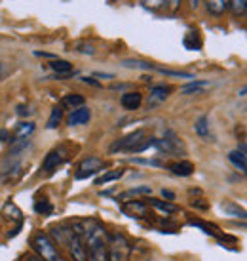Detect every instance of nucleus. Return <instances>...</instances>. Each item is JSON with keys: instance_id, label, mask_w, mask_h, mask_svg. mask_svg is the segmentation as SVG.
Returning a JSON list of instances; mask_svg holds the SVG:
<instances>
[{"instance_id": "obj_35", "label": "nucleus", "mask_w": 247, "mask_h": 261, "mask_svg": "<svg viewBox=\"0 0 247 261\" xmlns=\"http://www.w3.org/2000/svg\"><path fill=\"white\" fill-rule=\"evenodd\" d=\"M194 208H200V210H207V202H192Z\"/></svg>"}, {"instance_id": "obj_37", "label": "nucleus", "mask_w": 247, "mask_h": 261, "mask_svg": "<svg viewBox=\"0 0 247 261\" xmlns=\"http://www.w3.org/2000/svg\"><path fill=\"white\" fill-rule=\"evenodd\" d=\"M238 151H241L243 154H247V143H240V145H238Z\"/></svg>"}, {"instance_id": "obj_26", "label": "nucleus", "mask_w": 247, "mask_h": 261, "mask_svg": "<svg viewBox=\"0 0 247 261\" xmlns=\"http://www.w3.org/2000/svg\"><path fill=\"white\" fill-rule=\"evenodd\" d=\"M35 212H38L40 216H48L53 212V206L50 204V200H46V198H37V202H35Z\"/></svg>"}, {"instance_id": "obj_34", "label": "nucleus", "mask_w": 247, "mask_h": 261, "mask_svg": "<svg viewBox=\"0 0 247 261\" xmlns=\"http://www.w3.org/2000/svg\"><path fill=\"white\" fill-rule=\"evenodd\" d=\"M82 80H84V82H86V84H91V86H97V88L101 86V84H99V82H97V80L89 79V76H84V79H82Z\"/></svg>"}, {"instance_id": "obj_31", "label": "nucleus", "mask_w": 247, "mask_h": 261, "mask_svg": "<svg viewBox=\"0 0 247 261\" xmlns=\"http://www.w3.org/2000/svg\"><path fill=\"white\" fill-rule=\"evenodd\" d=\"M131 162H135V164H143V166H156V168L164 166L160 160H148V159H133Z\"/></svg>"}, {"instance_id": "obj_6", "label": "nucleus", "mask_w": 247, "mask_h": 261, "mask_svg": "<svg viewBox=\"0 0 247 261\" xmlns=\"http://www.w3.org/2000/svg\"><path fill=\"white\" fill-rule=\"evenodd\" d=\"M65 160H67L65 147H55V149H51V151L46 154V159H44V162H42V170L46 174H51V172H55Z\"/></svg>"}, {"instance_id": "obj_11", "label": "nucleus", "mask_w": 247, "mask_h": 261, "mask_svg": "<svg viewBox=\"0 0 247 261\" xmlns=\"http://www.w3.org/2000/svg\"><path fill=\"white\" fill-rule=\"evenodd\" d=\"M120 105L126 111H137L143 105V94L141 92H126L120 97Z\"/></svg>"}, {"instance_id": "obj_16", "label": "nucleus", "mask_w": 247, "mask_h": 261, "mask_svg": "<svg viewBox=\"0 0 247 261\" xmlns=\"http://www.w3.org/2000/svg\"><path fill=\"white\" fill-rule=\"evenodd\" d=\"M228 160L236 170H240L243 174H247V154H243L241 151H230L228 152Z\"/></svg>"}, {"instance_id": "obj_39", "label": "nucleus", "mask_w": 247, "mask_h": 261, "mask_svg": "<svg viewBox=\"0 0 247 261\" xmlns=\"http://www.w3.org/2000/svg\"><path fill=\"white\" fill-rule=\"evenodd\" d=\"M27 261H44V259H40L37 254H33V255H29V257H27Z\"/></svg>"}, {"instance_id": "obj_19", "label": "nucleus", "mask_w": 247, "mask_h": 261, "mask_svg": "<svg viewBox=\"0 0 247 261\" xmlns=\"http://www.w3.org/2000/svg\"><path fill=\"white\" fill-rule=\"evenodd\" d=\"M205 6L211 15H223L230 6V0H205Z\"/></svg>"}, {"instance_id": "obj_14", "label": "nucleus", "mask_w": 247, "mask_h": 261, "mask_svg": "<svg viewBox=\"0 0 247 261\" xmlns=\"http://www.w3.org/2000/svg\"><path fill=\"white\" fill-rule=\"evenodd\" d=\"M35 132V124L29 122V120H23V122H19L17 126H15L14 134H12V143H15V141H21V139H29V136Z\"/></svg>"}, {"instance_id": "obj_40", "label": "nucleus", "mask_w": 247, "mask_h": 261, "mask_svg": "<svg viewBox=\"0 0 247 261\" xmlns=\"http://www.w3.org/2000/svg\"><path fill=\"white\" fill-rule=\"evenodd\" d=\"M238 95H240V97H243V95H247V86L240 88V92H238Z\"/></svg>"}, {"instance_id": "obj_20", "label": "nucleus", "mask_w": 247, "mask_h": 261, "mask_svg": "<svg viewBox=\"0 0 247 261\" xmlns=\"http://www.w3.org/2000/svg\"><path fill=\"white\" fill-rule=\"evenodd\" d=\"M209 82L207 80H190L189 84H184L181 88V94L182 95H192V94H202V90L207 86Z\"/></svg>"}, {"instance_id": "obj_24", "label": "nucleus", "mask_w": 247, "mask_h": 261, "mask_svg": "<svg viewBox=\"0 0 247 261\" xmlns=\"http://www.w3.org/2000/svg\"><path fill=\"white\" fill-rule=\"evenodd\" d=\"M123 67H130V69H143V71H152L156 67L152 63H148V61H141V59H123L122 61Z\"/></svg>"}, {"instance_id": "obj_12", "label": "nucleus", "mask_w": 247, "mask_h": 261, "mask_svg": "<svg viewBox=\"0 0 247 261\" xmlns=\"http://www.w3.org/2000/svg\"><path fill=\"white\" fill-rule=\"evenodd\" d=\"M166 168L173 175H179V177H189V175L194 174V164L189 162V160H177V162L167 164Z\"/></svg>"}, {"instance_id": "obj_36", "label": "nucleus", "mask_w": 247, "mask_h": 261, "mask_svg": "<svg viewBox=\"0 0 247 261\" xmlns=\"http://www.w3.org/2000/svg\"><path fill=\"white\" fill-rule=\"evenodd\" d=\"M78 50H80V51H86V54H94V48H91V46H87V44H86V46H80V48H78Z\"/></svg>"}, {"instance_id": "obj_38", "label": "nucleus", "mask_w": 247, "mask_h": 261, "mask_svg": "<svg viewBox=\"0 0 247 261\" xmlns=\"http://www.w3.org/2000/svg\"><path fill=\"white\" fill-rule=\"evenodd\" d=\"M189 2H190V6L196 10V8L200 6V2H202V0H189Z\"/></svg>"}, {"instance_id": "obj_32", "label": "nucleus", "mask_w": 247, "mask_h": 261, "mask_svg": "<svg viewBox=\"0 0 247 261\" xmlns=\"http://www.w3.org/2000/svg\"><path fill=\"white\" fill-rule=\"evenodd\" d=\"M160 195L164 196V198H166L167 202H171V200H175V193H173V191H167V189H162Z\"/></svg>"}, {"instance_id": "obj_10", "label": "nucleus", "mask_w": 247, "mask_h": 261, "mask_svg": "<svg viewBox=\"0 0 247 261\" xmlns=\"http://www.w3.org/2000/svg\"><path fill=\"white\" fill-rule=\"evenodd\" d=\"M122 210L131 218H145L148 214V204L145 200H128L122 206Z\"/></svg>"}, {"instance_id": "obj_17", "label": "nucleus", "mask_w": 247, "mask_h": 261, "mask_svg": "<svg viewBox=\"0 0 247 261\" xmlns=\"http://www.w3.org/2000/svg\"><path fill=\"white\" fill-rule=\"evenodd\" d=\"M50 69L57 74V79H63L67 73H71V71H73V65H71L69 61H65V59H55V58H53L50 61Z\"/></svg>"}, {"instance_id": "obj_5", "label": "nucleus", "mask_w": 247, "mask_h": 261, "mask_svg": "<svg viewBox=\"0 0 247 261\" xmlns=\"http://www.w3.org/2000/svg\"><path fill=\"white\" fill-rule=\"evenodd\" d=\"M67 250H69V255L73 261H89L87 259V246L84 239L78 237V234H71V239L67 240Z\"/></svg>"}, {"instance_id": "obj_7", "label": "nucleus", "mask_w": 247, "mask_h": 261, "mask_svg": "<svg viewBox=\"0 0 247 261\" xmlns=\"http://www.w3.org/2000/svg\"><path fill=\"white\" fill-rule=\"evenodd\" d=\"M171 92H173V88H171V86H167V84H156V86H152L150 94H148L146 105H148L150 109L158 107V105H162V103L169 97V94H171Z\"/></svg>"}, {"instance_id": "obj_13", "label": "nucleus", "mask_w": 247, "mask_h": 261, "mask_svg": "<svg viewBox=\"0 0 247 261\" xmlns=\"http://www.w3.org/2000/svg\"><path fill=\"white\" fill-rule=\"evenodd\" d=\"M221 210L225 212L226 216H230V218L247 221V210H245V208H241L240 204L232 202V200H226V202L221 204Z\"/></svg>"}, {"instance_id": "obj_2", "label": "nucleus", "mask_w": 247, "mask_h": 261, "mask_svg": "<svg viewBox=\"0 0 247 261\" xmlns=\"http://www.w3.org/2000/svg\"><path fill=\"white\" fill-rule=\"evenodd\" d=\"M130 248L131 246L128 239L120 232H114V234L107 237V252H109L110 261H123L130 254Z\"/></svg>"}, {"instance_id": "obj_23", "label": "nucleus", "mask_w": 247, "mask_h": 261, "mask_svg": "<svg viewBox=\"0 0 247 261\" xmlns=\"http://www.w3.org/2000/svg\"><path fill=\"white\" fill-rule=\"evenodd\" d=\"M61 120H63V109H61V107H53L50 118H48L46 128H48V130H55L59 124H61Z\"/></svg>"}, {"instance_id": "obj_15", "label": "nucleus", "mask_w": 247, "mask_h": 261, "mask_svg": "<svg viewBox=\"0 0 247 261\" xmlns=\"http://www.w3.org/2000/svg\"><path fill=\"white\" fill-rule=\"evenodd\" d=\"M146 204L152 206L156 212H162L164 216H171L175 212H179V208L175 204L167 202V200H160V198H146Z\"/></svg>"}, {"instance_id": "obj_28", "label": "nucleus", "mask_w": 247, "mask_h": 261, "mask_svg": "<svg viewBox=\"0 0 247 261\" xmlns=\"http://www.w3.org/2000/svg\"><path fill=\"white\" fill-rule=\"evenodd\" d=\"M4 212H6V214H8V216H10L12 219H17V221H25V219H23V214L19 212V208H17L15 204L8 202L6 206H4Z\"/></svg>"}, {"instance_id": "obj_18", "label": "nucleus", "mask_w": 247, "mask_h": 261, "mask_svg": "<svg viewBox=\"0 0 247 261\" xmlns=\"http://www.w3.org/2000/svg\"><path fill=\"white\" fill-rule=\"evenodd\" d=\"M194 130L202 139H209L211 138V126H209V116L202 115L194 124Z\"/></svg>"}, {"instance_id": "obj_9", "label": "nucleus", "mask_w": 247, "mask_h": 261, "mask_svg": "<svg viewBox=\"0 0 247 261\" xmlns=\"http://www.w3.org/2000/svg\"><path fill=\"white\" fill-rule=\"evenodd\" d=\"M89 118H91V111L87 109L86 105H82L78 109H73L67 116V124L69 126H84V124L89 122Z\"/></svg>"}, {"instance_id": "obj_22", "label": "nucleus", "mask_w": 247, "mask_h": 261, "mask_svg": "<svg viewBox=\"0 0 247 261\" xmlns=\"http://www.w3.org/2000/svg\"><path fill=\"white\" fill-rule=\"evenodd\" d=\"M63 107H67V109H78V107H82V105H86V97L80 94H69L63 97Z\"/></svg>"}, {"instance_id": "obj_41", "label": "nucleus", "mask_w": 247, "mask_h": 261, "mask_svg": "<svg viewBox=\"0 0 247 261\" xmlns=\"http://www.w3.org/2000/svg\"><path fill=\"white\" fill-rule=\"evenodd\" d=\"M2 74H4V67H2V63H0V79H2Z\"/></svg>"}, {"instance_id": "obj_33", "label": "nucleus", "mask_w": 247, "mask_h": 261, "mask_svg": "<svg viewBox=\"0 0 247 261\" xmlns=\"http://www.w3.org/2000/svg\"><path fill=\"white\" fill-rule=\"evenodd\" d=\"M0 141H2V143H10V132L0 130Z\"/></svg>"}, {"instance_id": "obj_25", "label": "nucleus", "mask_w": 247, "mask_h": 261, "mask_svg": "<svg viewBox=\"0 0 247 261\" xmlns=\"http://www.w3.org/2000/svg\"><path fill=\"white\" fill-rule=\"evenodd\" d=\"M150 193H152V189L148 187V185H141V187H133V189H130V191H126V193H122V195L118 196V200H120V198H128V196L150 195Z\"/></svg>"}, {"instance_id": "obj_27", "label": "nucleus", "mask_w": 247, "mask_h": 261, "mask_svg": "<svg viewBox=\"0 0 247 261\" xmlns=\"http://www.w3.org/2000/svg\"><path fill=\"white\" fill-rule=\"evenodd\" d=\"M184 46H187L189 50H200L202 42H200V38L196 37V31H190L189 37L184 38Z\"/></svg>"}, {"instance_id": "obj_8", "label": "nucleus", "mask_w": 247, "mask_h": 261, "mask_svg": "<svg viewBox=\"0 0 247 261\" xmlns=\"http://www.w3.org/2000/svg\"><path fill=\"white\" fill-rule=\"evenodd\" d=\"M143 6L154 12H167L173 14L181 8V0H143Z\"/></svg>"}, {"instance_id": "obj_4", "label": "nucleus", "mask_w": 247, "mask_h": 261, "mask_svg": "<svg viewBox=\"0 0 247 261\" xmlns=\"http://www.w3.org/2000/svg\"><path fill=\"white\" fill-rule=\"evenodd\" d=\"M145 138V130H135L128 134L126 138L118 139L116 143H112L110 145V152H118V151H123V152H131L135 147L139 145V141Z\"/></svg>"}, {"instance_id": "obj_1", "label": "nucleus", "mask_w": 247, "mask_h": 261, "mask_svg": "<svg viewBox=\"0 0 247 261\" xmlns=\"http://www.w3.org/2000/svg\"><path fill=\"white\" fill-rule=\"evenodd\" d=\"M33 250H35V254L44 261H63V255L59 252L57 244L53 242L48 232H37L35 237H33Z\"/></svg>"}, {"instance_id": "obj_3", "label": "nucleus", "mask_w": 247, "mask_h": 261, "mask_svg": "<svg viewBox=\"0 0 247 261\" xmlns=\"http://www.w3.org/2000/svg\"><path fill=\"white\" fill-rule=\"evenodd\" d=\"M103 168H105V162L101 159H97V156H87L84 159L78 164V170H76V174H74V179L76 181H82V179H89L91 175L99 174Z\"/></svg>"}, {"instance_id": "obj_21", "label": "nucleus", "mask_w": 247, "mask_h": 261, "mask_svg": "<svg viewBox=\"0 0 247 261\" xmlns=\"http://www.w3.org/2000/svg\"><path fill=\"white\" fill-rule=\"evenodd\" d=\"M120 177H123V170H110V172H105L103 175H99L97 179H95V185H107V183H112V181H118Z\"/></svg>"}, {"instance_id": "obj_30", "label": "nucleus", "mask_w": 247, "mask_h": 261, "mask_svg": "<svg viewBox=\"0 0 247 261\" xmlns=\"http://www.w3.org/2000/svg\"><path fill=\"white\" fill-rule=\"evenodd\" d=\"M230 8L236 15H241L247 12V0H230Z\"/></svg>"}, {"instance_id": "obj_29", "label": "nucleus", "mask_w": 247, "mask_h": 261, "mask_svg": "<svg viewBox=\"0 0 247 261\" xmlns=\"http://www.w3.org/2000/svg\"><path fill=\"white\" fill-rule=\"evenodd\" d=\"M154 71L166 74V76H175V79H192V74H189V73H182V71H169V69H164V67H156Z\"/></svg>"}]
</instances>
